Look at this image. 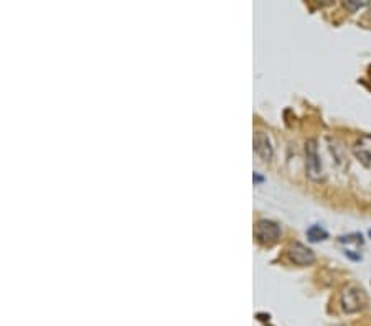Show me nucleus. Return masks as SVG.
<instances>
[{"mask_svg":"<svg viewBox=\"0 0 371 326\" xmlns=\"http://www.w3.org/2000/svg\"><path fill=\"white\" fill-rule=\"evenodd\" d=\"M287 255H289V259L294 263H297V265H310V263L315 262L313 251L307 246L300 244V242H294V244H290L289 251H287Z\"/></svg>","mask_w":371,"mask_h":326,"instance_id":"obj_4","label":"nucleus"},{"mask_svg":"<svg viewBox=\"0 0 371 326\" xmlns=\"http://www.w3.org/2000/svg\"><path fill=\"white\" fill-rule=\"evenodd\" d=\"M340 303L345 313H356V311L363 310L368 305V295L358 285H348L343 288Z\"/></svg>","mask_w":371,"mask_h":326,"instance_id":"obj_1","label":"nucleus"},{"mask_svg":"<svg viewBox=\"0 0 371 326\" xmlns=\"http://www.w3.org/2000/svg\"><path fill=\"white\" fill-rule=\"evenodd\" d=\"M327 235H328V232L322 226L315 224V226H310L309 229H307V238H309L312 242L324 241V239H327Z\"/></svg>","mask_w":371,"mask_h":326,"instance_id":"obj_7","label":"nucleus"},{"mask_svg":"<svg viewBox=\"0 0 371 326\" xmlns=\"http://www.w3.org/2000/svg\"><path fill=\"white\" fill-rule=\"evenodd\" d=\"M254 238L257 239L259 244L262 246H272L276 244L281 238V227L277 223L269 219H261L256 223L254 227Z\"/></svg>","mask_w":371,"mask_h":326,"instance_id":"obj_2","label":"nucleus"},{"mask_svg":"<svg viewBox=\"0 0 371 326\" xmlns=\"http://www.w3.org/2000/svg\"><path fill=\"white\" fill-rule=\"evenodd\" d=\"M368 234H369V238H371V231H369V232H368Z\"/></svg>","mask_w":371,"mask_h":326,"instance_id":"obj_10","label":"nucleus"},{"mask_svg":"<svg viewBox=\"0 0 371 326\" xmlns=\"http://www.w3.org/2000/svg\"><path fill=\"white\" fill-rule=\"evenodd\" d=\"M254 150H256V154L266 162H269L272 158L274 150H272L269 137L266 135L264 132H256V134H254Z\"/></svg>","mask_w":371,"mask_h":326,"instance_id":"obj_6","label":"nucleus"},{"mask_svg":"<svg viewBox=\"0 0 371 326\" xmlns=\"http://www.w3.org/2000/svg\"><path fill=\"white\" fill-rule=\"evenodd\" d=\"M353 154L365 166H371V135L369 134L361 135L355 142Z\"/></svg>","mask_w":371,"mask_h":326,"instance_id":"obj_5","label":"nucleus"},{"mask_svg":"<svg viewBox=\"0 0 371 326\" xmlns=\"http://www.w3.org/2000/svg\"><path fill=\"white\" fill-rule=\"evenodd\" d=\"M305 168H307V175L310 180H319L324 176V170H322V163H320V157H319V150H317V142L310 138V140L305 142Z\"/></svg>","mask_w":371,"mask_h":326,"instance_id":"obj_3","label":"nucleus"},{"mask_svg":"<svg viewBox=\"0 0 371 326\" xmlns=\"http://www.w3.org/2000/svg\"><path fill=\"white\" fill-rule=\"evenodd\" d=\"M365 5H368V2H358V0H348V2H345V7L350 10H358Z\"/></svg>","mask_w":371,"mask_h":326,"instance_id":"obj_9","label":"nucleus"},{"mask_svg":"<svg viewBox=\"0 0 371 326\" xmlns=\"http://www.w3.org/2000/svg\"><path fill=\"white\" fill-rule=\"evenodd\" d=\"M340 242H356V244H363V238L361 234H348V235H341L338 238Z\"/></svg>","mask_w":371,"mask_h":326,"instance_id":"obj_8","label":"nucleus"}]
</instances>
